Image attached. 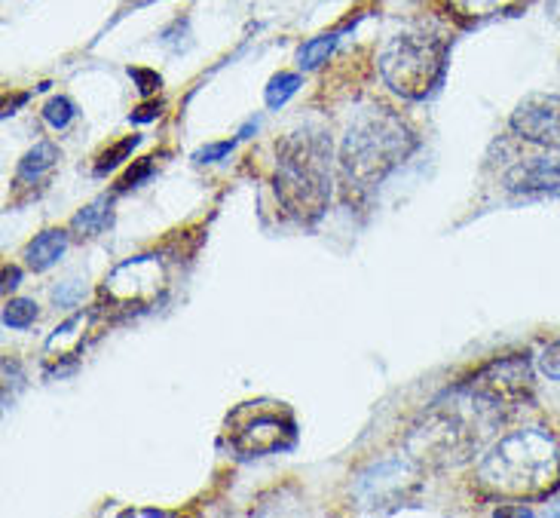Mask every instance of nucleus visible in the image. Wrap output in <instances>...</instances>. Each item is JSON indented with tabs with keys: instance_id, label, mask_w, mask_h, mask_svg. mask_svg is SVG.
Masks as SVG:
<instances>
[{
	"instance_id": "obj_13",
	"label": "nucleus",
	"mask_w": 560,
	"mask_h": 518,
	"mask_svg": "<svg viewBox=\"0 0 560 518\" xmlns=\"http://www.w3.org/2000/svg\"><path fill=\"white\" fill-rule=\"evenodd\" d=\"M65 249H68V233L65 230H43L25 246V264L34 273H43L53 264H59Z\"/></svg>"
},
{
	"instance_id": "obj_19",
	"label": "nucleus",
	"mask_w": 560,
	"mask_h": 518,
	"mask_svg": "<svg viewBox=\"0 0 560 518\" xmlns=\"http://www.w3.org/2000/svg\"><path fill=\"white\" fill-rule=\"evenodd\" d=\"M453 10L460 16H469V19H484V16H493V13H502L518 0H450Z\"/></svg>"
},
{
	"instance_id": "obj_10",
	"label": "nucleus",
	"mask_w": 560,
	"mask_h": 518,
	"mask_svg": "<svg viewBox=\"0 0 560 518\" xmlns=\"http://www.w3.org/2000/svg\"><path fill=\"white\" fill-rule=\"evenodd\" d=\"M512 129L533 145L560 148V96H527L512 114Z\"/></svg>"
},
{
	"instance_id": "obj_1",
	"label": "nucleus",
	"mask_w": 560,
	"mask_h": 518,
	"mask_svg": "<svg viewBox=\"0 0 560 518\" xmlns=\"http://www.w3.org/2000/svg\"><path fill=\"white\" fill-rule=\"evenodd\" d=\"M499 420L502 408L456 387L414 423L411 433L404 436V454L432 469L466 463L481 451Z\"/></svg>"
},
{
	"instance_id": "obj_23",
	"label": "nucleus",
	"mask_w": 560,
	"mask_h": 518,
	"mask_svg": "<svg viewBox=\"0 0 560 518\" xmlns=\"http://www.w3.org/2000/svg\"><path fill=\"white\" fill-rule=\"evenodd\" d=\"M150 172H154V157H144L135 163V169H129L123 178H120V187L117 191H129V187H138L144 178H150Z\"/></svg>"
},
{
	"instance_id": "obj_24",
	"label": "nucleus",
	"mask_w": 560,
	"mask_h": 518,
	"mask_svg": "<svg viewBox=\"0 0 560 518\" xmlns=\"http://www.w3.org/2000/svg\"><path fill=\"white\" fill-rule=\"evenodd\" d=\"M233 148H236V141H218V145L199 148V151L193 154V160H196V163H218V160H224Z\"/></svg>"
},
{
	"instance_id": "obj_28",
	"label": "nucleus",
	"mask_w": 560,
	"mask_h": 518,
	"mask_svg": "<svg viewBox=\"0 0 560 518\" xmlns=\"http://www.w3.org/2000/svg\"><path fill=\"white\" fill-rule=\"evenodd\" d=\"M19 279H22V270L19 267H4V295L13 292L19 286Z\"/></svg>"
},
{
	"instance_id": "obj_18",
	"label": "nucleus",
	"mask_w": 560,
	"mask_h": 518,
	"mask_svg": "<svg viewBox=\"0 0 560 518\" xmlns=\"http://www.w3.org/2000/svg\"><path fill=\"white\" fill-rule=\"evenodd\" d=\"M300 89V74H288V71H282V74H276L270 83H267V92H264V99H267V108H282L294 92Z\"/></svg>"
},
{
	"instance_id": "obj_25",
	"label": "nucleus",
	"mask_w": 560,
	"mask_h": 518,
	"mask_svg": "<svg viewBox=\"0 0 560 518\" xmlns=\"http://www.w3.org/2000/svg\"><path fill=\"white\" fill-rule=\"evenodd\" d=\"M83 298V286L77 279H68V282H62V286L53 292V301L59 304V307H74L77 301Z\"/></svg>"
},
{
	"instance_id": "obj_5",
	"label": "nucleus",
	"mask_w": 560,
	"mask_h": 518,
	"mask_svg": "<svg viewBox=\"0 0 560 518\" xmlns=\"http://www.w3.org/2000/svg\"><path fill=\"white\" fill-rule=\"evenodd\" d=\"M447 68V43L426 31H407L386 43L380 74L401 99L420 102L441 86Z\"/></svg>"
},
{
	"instance_id": "obj_3",
	"label": "nucleus",
	"mask_w": 560,
	"mask_h": 518,
	"mask_svg": "<svg viewBox=\"0 0 560 518\" xmlns=\"http://www.w3.org/2000/svg\"><path fill=\"white\" fill-rule=\"evenodd\" d=\"M478 488L502 500L545 497L560 482V445L551 433L530 427L502 436L475 466Z\"/></svg>"
},
{
	"instance_id": "obj_8",
	"label": "nucleus",
	"mask_w": 560,
	"mask_h": 518,
	"mask_svg": "<svg viewBox=\"0 0 560 518\" xmlns=\"http://www.w3.org/2000/svg\"><path fill=\"white\" fill-rule=\"evenodd\" d=\"M169 273L160 255H138L111 270L101 286V301L120 313H141L157 307L166 298Z\"/></svg>"
},
{
	"instance_id": "obj_12",
	"label": "nucleus",
	"mask_w": 560,
	"mask_h": 518,
	"mask_svg": "<svg viewBox=\"0 0 560 518\" xmlns=\"http://www.w3.org/2000/svg\"><path fill=\"white\" fill-rule=\"evenodd\" d=\"M92 322V313H77L71 316L68 322H62L53 335H49L46 347H43V356H46V365H65V362H74L83 350V338H86V325Z\"/></svg>"
},
{
	"instance_id": "obj_16",
	"label": "nucleus",
	"mask_w": 560,
	"mask_h": 518,
	"mask_svg": "<svg viewBox=\"0 0 560 518\" xmlns=\"http://www.w3.org/2000/svg\"><path fill=\"white\" fill-rule=\"evenodd\" d=\"M334 46H337V34H319V37L307 40L300 46V53H297V65L303 71L319 68L322 62H328V56L334 53Z\"/></svg>"
},
{
	"instance_id": "obj_27",
	"label": "nucleus",
	"mask_w": 560,
	"mask_h": 518,
	"mask_svg": "<svg viewBox=\"0 0 560 518\" xmlns=\"http://www.w3.org/2000/svg\"><path fill=\"white\" fill-rule=\"evenodd\" d=\"M160 108H163L160 102L141 105L138 111H132V114H129V120H132V123H150V120H157V117H160Z\"/></svg>"
},
{
	"instance_id": "obj_9",
	"label": "nucleus",
	"mask_w": 560,
	"mask_h": 518,
	"mask_svg": "<svg viewBox=\"0 0 560 518\" xmlns=\"http://www.w3.org/2000/svg\"><path fill=\"white\" fill-rule=\"evenodd\" d=\"M463 390L487 399L490 405L496 408H515L521 405L527 396H530V387H533V374H530V359L515 353V356H505V359H496L490 365H484L478 374L466 384H460Z\"/></svg>"
},
{
	"instance_id": "obj_6",
	"label": "nucleus",
	"mask_w": 560,
	"mask_h": 518,
	"mask_svg": "<svg viewBox=\"0 0 560 518\" xmlns=\"http://www.w3.org/2000/svg\"><path fill=\"white\" fill-rule=\"evenodd\" d=\"M227 442L239 457H267L294 448L297 420L288 405L258 399L227 414Z\"/></svg>"
},
{
	"instance_id": "obj_17",
	"label": "nucleus",
	"mask_w": 560,
	"mask_h": 518,
	"mask_svg": "<svg viewBox=\"0 0 560 518\" xmlns=\"http://www.w3.org/2000/svg\"><path fill=\"white\" fill-rule=\"evenodd\" d=\"M138 145H141V135H126L123 141H117V145H111L108 151H101L98 163H95V175H105V172L117 169Z\"/></svg>"
},
{
	"instance_id": "obj_14",
	"label": "nucleus",
	"mask_w": 560,
	"mask_h": 518,
	"mask_svg": "<svg viewBox=\"0 0 560 518\" xmlns=\"http://www.w3.org/2000/svg\"><path fill=\"white\" fill-rule=\"evenodd\" d=\"M111 224H114V197H101L74 215L71 230L77 237H98V233H105Z\"/></svg>"
},
{
	"instance_id": "obj_20",
	"label": "nucleus",
	"mask_w": 560,
	"mask_h": 518,
	"mask_svg": "<svg viewBox=\"0 0 560 518\" xmlns=\"http://www.w3.org/2000/svg\"><path fill=\"white\" fill-rule=\"evenodd\" d=\"M37 319V304L28 298H13L4 304V325L7 328H28Z\"/></svg>"
},
{
	"instance_id": "obj_2",
	"label": "nucleus",
	"mask_w": 560,
	"mask_h": 518,
	"mask_svg": "<svg viewBox=\"0 0 560 518\" xmlns=\"http://www.w3.org/2000/svg\"><path fill=\"white\" fill-rule=\"evenodd\" d=\"M417 148V135L389 108H371L346 129L340 145V184L346 203H365Z\"/></svg>"
},
{
	"instance_id": "obj_15",
	"label": "nucleus",
	"mask_w": 560,
	"mask_h": 518,
	"mask_svg": "<svg viewBox=\"0 0 560 518\" xmlns=\"http://www.w3.org/2000/svg\"><path fill=\"white\" fill-rule=\"evenodd\" d=\"M56 160H59V148L49 145V141H40V145H34V148L19 160L16 181H37V178H43L49 169L56 166Z\"/></svg>"
},
{
	"instance_id": "obj_4",
	"label": "nucleus",
	"mask_w": 560,
	"mask_h": 518,
	"mask_svg": "<svg viewBox=\"0 0 560 518\" xmlns=\"http://www.w3.org/2000/svg\"><path fill=\"white\" fill-rule=\"evenodd\" d=\"M276 200L297 224H316L331 203V138L322 129H294L276 148Z\"/></svg>"
},
{
	"instance_id": "obj_11",
	"label": "nucleus",
	"mask_w": 560,
	"mask_h": 518,
	"mask_svg": "<svg viewBox=\"0 0 560 518\" xmlns=\"http://www.w3.org/2000/svg\"><path fill=\"white\" fill-rule=\"evenodd\" d=\"M505 191L515 197H557L560 194V160L533 157L515 163L502 178Z\"/></svg>"
},
{
	"instance_id": "obj_21",
	"label": "nucleus",
	"mask_w": 560,
	"mask_h": 518,
	"mask_svg": "<svg viewBox=\"0 0 560 518\" xmlns=\"http://www.w3.org/2000/svg\"><path fill=\"white\" fill-rule=\"evenodd\" d=\"M74 117H77V108H74V102L65 99V96H56V99H49V102L43 105V120H46L49 126H53V129H65Z\"/></svg>"
},
{
	"instance_id": "obj_26",
	"label": "nucleus",
	"mask_w": 560,
	"mask_h": 518,
	"mask_svg": "<svg viewBox=\"0 0 560 518\" xmlns=\"http://www.w3.org/2000/svg\"><path fill=\"white\" fill-rule=\"evenodd\" d=\"M129 74H132V80H138L141 86V92H144V96H147V92H154V89H160V74H154V71H144V68H129Z\"/></svg>"
},
{
	"instance_id": "obj_7",
	"label": "nucleus",
	"mask_w": 560,
	"mask_h": 518,
	"mask_svg": "<svg viewBox=\"0 0 560 518\" xmlns=\"http://www.w3.org/2000/svg\"><path fill=\"white\" fill-rule=\"evenodd\" d=\"M423 491V466L411 457H383L365 466L352 482V500L365 512H395Z\"/></svg>"
},
{
	"instance_id": "obj_22",
	"label": "nucleus",
	"mask_w": 560,
	"mask_h": 518,
	"mask_svg": "<svg viewBox=\"0 0 560 518\" xmlns=\"http://www.w3.org/2000/svg\"><path fill=\"white\" fill-rule=\"evenodd\" d=\"M539 371L548 381H560V341L548 344L539 356Z\"/></svg>"
}]
</instances>
